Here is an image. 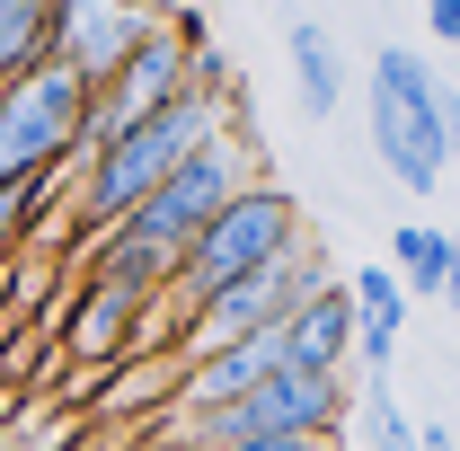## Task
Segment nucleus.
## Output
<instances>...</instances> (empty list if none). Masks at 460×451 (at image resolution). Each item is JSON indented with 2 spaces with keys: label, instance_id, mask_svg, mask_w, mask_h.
<instances>
[{
  "label": "nucleus",
  "instance_id": "f257e3e1",
  "mask_svg": "<svg viewBox=\"0 0 460 451\" xmlns=\"http://www.w3.org/2000/svg\"><path fill=\"white\" fill-rule=\"evenodd\" d=\"M239 71H230L222 45H204L195 54V71H186V89H177L169 107H151V115H133L124 133H107L89 160H80V186H71V204H62V222H71V239L89 248V239H107L160 177L204 142V133H222V124H239Z\"/></svg>",
  "mask_w": 460,
  "mask_h": 451
},
{
  "label": "nucleus",
  "instance_id": "f03ea898",
  "mask_svg": "<svg viewBox=\"0 0 460 451\" xmlns=\"http://www.w3.org/2000/svg\"><path fill=\"white\" fill-rule=\"evenodd\" d=\"M301 239H310L301 195H292L284 177H248L222 213L186 239V257H177V275H169V292H160V301L186 319L204 292H222V283H239V275H266V266H275V257H292Z\"/></svg>",
  "mask_w": 460,
  "mask_h": 451
},
{
  "label": "nucleus",
  "instance_id": "7ed1b4c3",
  "mask_svg": "<svg viewBox=\"0 0 460 451\" xmlns=\"http://www.w3.org/2000/svg\"><path fill=\"white\" fill-rule=\"evenodd\" d=\"M372 151L407 195H443L452 177V80L416 45L372 54Z\"/></svg>",
  "mask_w": 460,
  "mask_h": 451
},
{
  "label": "nucleus",
  "instance_id": "20e7f679",
  "mask_svg": "<svg viewBox=\"0 0 460 451\" xmlns=\"http://www.w3.org/2000/svg\"><path fill=\"white\" fill-rule=\"evenodd\" d=\"M319 283H337V275H328V248L301 239V248L275 257L266 275H239V283H222V292H204V301L177 319L169 354H177V363H204V354H230V345H248V337H275Z\"/></svg>",
  "mask_w": 460,
  "mask_h": 451
},
{
  "label": "nucleus",
  "instance_id": "39448f33",
  "mask_svg": "<svg viewBox=\"0 0 460 451\" xmlns=\"http://www.w3.org/2000/svg\"><path fill=\"white\" fill-rule=\"evenodd\" d=\"M213 45V27L195 18V9H160L133 45H124V62H115L107 80L89 89V115H80V151H98L107 133H124L133 115H151V107H169L177 89H186V71H195V54Z\"/></svg>",
  "mask_w": 460,
  "mask_h": 451
},
{
  "label": "nucleus",
  "instance_id": "423d86ee",
  "mask_svg": "<svg viewBox=\"0 0 460 451\" xmlns=\"http://www.w3.org/2000/svg\"><path fill=\"white\" fill-rule=\"evenodd\" d=\"M80 115L89 89L62 62H27L18 80H0V186H36L62 160H80Z\"/></svg>",
  "mask_w": 460,
  "mask_h": 451
},
{
  "label": "nucleus",
  "instance_id": "0eeeda50",
  "mask_svg": "<svg viewBox=\"0 0 460 451\" xmlns=\"http://www.w3.org/2000/svg\"><path fill=\"white\" fill-rule=\"evenodd\" d=\"M275 363H284V372L345 381V363H354V301H345V283H319L284 328H275Z\"/></svg>",
  "mask_w": 460,
  "mask_h": 451
},
{
  "label": "nucleus",
  "instance_id": "6e6552de",
  "mask_svg": "<svg viewBox=\"0 0 460 451\" xmlns=\"http://www.w3.org/2000/svg\"><path fill=\"white\" fill-rule=\"evenodd\" d=\"M345 301H354V363H372V381H390L399 337H407V292L390 283V266H363L345 283Z\"/></svg>",
  "mask_w": 460,
  "mask_h": 451
},
{
  "label": "nucleus",
  "instance_id": "1a4fd4ad",
  "mask_svg": "<svg viewBox=\"0 0 460 451\" xmlns=\"http://www.w3.org/2000/svg\"><path fill=\"white\" fill-rule=\"evenodd\" d=\"M284 62H292V98H301V115L328 124V115L345 107V54H337V36H328L319 18H292V27H284Z\"/></svg>",
  "mask_w": 460,
  "mask_h": 451
},
{
  "label": "nucleus",
  "instance_id": "9d476101",
  "mask_svg": "<svg viewBox=\"0 0 460 451\" xmlns=\"http://www.w3.org/2000/svg\"><path fill=\"white\" fill-rule=\"evenodd\" d=\"M390 283H399L407 301H452L460 239L443 222H399V239H390Z\"/></svg>",
  "mask_w": 460,
  "mask_h": 451
},
{
  "label": "nucleus",
  "instance_id": "9b49d317",
  "mask_svg": "<svg viewBox=\"0 0 460 451\" xmlns=\"http://www.w3.org/2000/svg\"><path fill=\"white\" fill-rule=\"evenodd\" d=\"M345 416H363V434H372V451H407V443H416V425H407V407L390 398V381L354 390V407H345Z\"/></svg>",
  "mask_w": 460,
  "mask_h": 451
},
{
  "label": "nucleus",
  "instance_id": "f8f14e48",
  "mask_svg": "<svg viewBox=\"0 0 460 451\" xmlns=\"http://www.w3.org/2000/svg\"><path fill=\"white\" fill-rule=\"evenodd\" d=\"M213 451H345V443H328V434H248V443H213Z\"/></svg>",
  "mask_w": 460,
  "mask_h": 451
},
{
  "label": "nucleus",
  "instance_id": "ddd939ff",
  "mask_svg": "<svg viewBox=\"0 0 460 451\" xmlns=\"http://www.w3.org/2000/svg\"><path fill=\"white\" fill-rule=\"evenodd\" d=\"M425 27H434L443 54H452V45H460V0H425Z\"/></svg>",
  "mask_w": 460,
  "mask_h": 451
},
{
  "label": "nucleus",
  "instance_id": "4468645a",
  "mask_svg": "<svg viewBox=\"0 0 460 451\" xmlns=\"http://www.w3.org/2000/svg\"><path fill=\"white\" fill-rule=\"evenodd\" d=\"M407 451H460V443H452V416H434V425H416V443H407Z\"/></svg>",
  "mask_w": 460,
  "mask_h": 451
},
{
  "label": "nucleus",
  "instance_id": "2eb2a0df",
  "mask_svg": "<svg viewBox=\"0 0 460 451\" xmlns=\"http://www.w3.org/2000/svg\"><path fill=\"white\" fill-rule=\"evenodd\" d=\"M133 9H169V0H133Z\"/></svg>",
  "mask_w": 460,
  "mask_h": 451
}]
</instances>
